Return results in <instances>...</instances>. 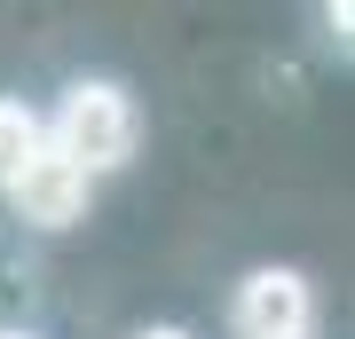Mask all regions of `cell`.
<instances>
[{
    "label": "cell",
    "mask_w": 355,
    "mask_h": 339,
    "mask_svg": "<svg viewBox=\"0 0 355 339\" xmlns=\"http://www.w3.org/2000/svg\"><path fill=\"white\" fill-rule=\"evenodd\" d=\"M135 142H142V119H135L127 87H111V79H79V87L55 103L48 150H64L87 182H95V174H111V166H127V158H135Z\"/></svg>",
    "instance_id": "cell-1"
},
{
    "label": "cell",
    "mask_w": 355,
    "mask_h": 339,
    "mask_svg": "<svg viewBox=\"0 0 355 339\" xmlns=\"http://www.w3.org/2000/svg\"><path fill=\"white\" fill-rule=\"evenodd\" d=\"M87 198H95V182L79 174V166L64 150H40L16 166V182H8V205H16V221H32V229H71L79 214H87Z\"/></svg>",
    "instance_id": "cell-2"
},
{
    "label": "cell",
    "mask_w": 355,
    "mask_h": 339,
    "mask_svg": "<svg viewBox=\"0 0 355 339\" xmlns=\"http://www.w3.org/2000/svg\"><path fill=\"white\" fill-rule=\"evenodd\" d=\"M308 324H316V300L292 268H261L237 284V339H308Z\"/></svg>",
    "instance_id": "cell-3"
},
{
    "label": "cell",
    "mask_w": 355,
    "mask_h": 339,
    "mask_svg": "<svg viewBox=\"0 0 355 339\" xmlns=\"http://www.w3.org/2000/svg\"><path fill=\"white\" fill-rule=\"evenodd\" d=\"M40 142H48V126H40L32 103H0V189L16 182V166H24Z\"/></svg>",
    "instance_id": "cell-4"
},
{
    "label": "cell",
    "mask_w": 355,
    "mask_h": 339,
    "mask_svg": "<svg viewBox=\"0 0 355 339\" xmlns=\"http://www.w3.org/2000/svg\"><path fill=\"white\" fill-rule=\"evenodd\" d=\"M135 339H190V331H174V324H150V331H135Z\"/></svg>",
    "instance_id": "cell-5"
},
{
    "label": "cell",
    "mask_w": 355,
    "mask_h": 339,
    "mask_svg": "<svg viewBox=\"0 0 355 339\" xmlns=\"http://www.w3.org/2000/svg\"><path fill=\"white\" fill-rule=\"evenodd\" d=\"M0 339H32V331H0Z\"/></svg>",
    "instance_id": "cell-6"
}]
</instances>
